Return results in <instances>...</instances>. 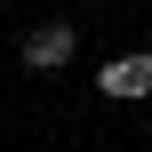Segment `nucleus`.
<instances>
[{
	"mask_svg": "<svg viewBox=\"0 0 152 152\" xmlns=\"http://www.w3.org/2000/svg\"><path fill=\"white\" fill-rule=\"evenodd\" d=\"M96 88H104V96H120V104L152 96V48H128V56H112V64L96 72Z\"/></svg>",
	"mask_w": 152,
	"mask_h": 152,
	"instance_id": "nucleus-2",
	"label": "nucleus"
},
{
	"mask_svg": "<svg viewBox=\"0 0 152 152\" xmlns=\"http://www.w3.org/2000/svg\"><path fill=\"white\" fill-rule=\"evenodd\" d=\"M72 48H80V32L64 16H48V24L24 32V72H56V64H72Z\"/></svg>",
	"mask_w": 152,
	"mask_h": 152,
	"instance_id": "nucleus-1",
	"label": "nucleus"
}]
</instances>
